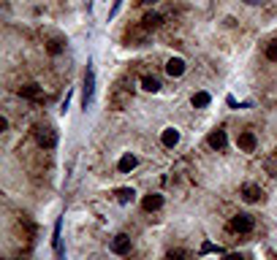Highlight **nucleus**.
I'll return each instance as SVG.
<instances>
[{"mask_svg": "<svg viewBox=\"0 0 277 260\" xmlns=\"http://www.w3.org/2000/svg\"><path fill=\"white\" fill-rule=\"evenodd\" d=\"M131 95H134V87H125V79H120L117 84L112 87V98H109V103H112V108H125L131 103Z\"/></svg>", "mask_w": 277, "mask_h": 260, "instance_id": "nucleus-1", "label": "nucleus"}, {"mask_svg": "<svg viewBox=\"0 0 277 260\" xmlns=\"http://www.w3.org/2000/svg\"><path fill=\"white\" fill-rule=\"evenodd\" d=\"M33 136H36V144L41 149H55V144H57V133L52 125H36L33 128Z\"/></svg>", "mask_w": 277, "mask_h": 260, "instance_id": "nucleus-2", "label": "nucleus"}, {"mask_svg": "<svg viewBox=\"0 0 277 260\" xmlns=\"http://www.w3.org/2000/svg\"><path fill=\"white\" fill-rule=\"evenodd\" d=\"M92 95H95V71H92V65L87 62V71H84V92H82V103L84 108L92 103Z\"/></svg>", "mask_w": 277, "mask_h": 260, "instance_id": "nucleus-3", "label": "nucleus"}, {"mask_svg": "<svg viewBox=\"0 0 277 260\" xmlns=\"http://www.w3.org/2000/svg\"><path fill=\"white\" fill-rule=\"evenodd\" d=\"M147 36H149V30H144L141 25H138V27H128L125 41H128V46H141V44H147Z\"/></svg>", "mask_w": 277, "mask_h": 260, "instance_id": "nucleus-4", "label": "nucleus"}, {"mask_svg": "<svg viewBox=\"0 0 277 260\" xmlns=\"http://www.w3.org/2000/svg\"><path fill=\"white\" fill-rule=\"evenodd\" d=\"M236 147H239L242 152H256V147H258V138H256V133H250V130L239 133V138H236Z\"/></svg>", "mask_w": 277, "mask_h": 260, "instance_id": "nucleus-5", "label": "nucleus"}, {"mask_svg": "<svg viewBox=\"0 0 277 260\" xmlns=\"http://www.w3.org/2000/svg\"><path fill=\"white\" fill-rule=\"evenodd\" d=\"M19 95L27 98V101H33V103H44V90L38 84H22L19 87Z\"/></svg>", "mask_w": 277, "mask_h": 260, "instance_id": "nucleus-6", "label": "nucleus"}, {"mask_svg": "<svg viewBox=\"0 0 277 260\" xmlns=\"http://www.w3.org/2000/svg\"><path fill=\"white\" fill-rule=\"evenodd\" d=\"M112 252L114 255H128L131 252V236H125V233L114 236L112 239Z\"/></svg>", "mask_w": 277, "mask_h": 260, "instance_id": "nucleus-7", "label": "nucleus"}, {"mask_svg": "<svg viewBox=\"0 0 277 260\" xmlns=\"http://www.w3.org/2000/svg\"><path fill=\"white\" fill-rule=\"evenodd\" d=\"M231 228L236 230V233H250L253 230V217L250 214H236L231 219Z\"/></svg>", "mask_w": 277, "mask_h": 260, "instance_id": "nucleus-8", "label": "nucleus"}, {"mask_svg": "<svg viewBox=\"0 0 277 260\" xmlns=\"http://www.w3.org/2000/svg\"><path fill=\"white\" fill-rule=\"evenodd\" d=\"M242 198H245L247 204H258V201L264 198V193H261V187H258V184H250V182H247L245 187H242Z\"/></svg>", "mask_w": 277, "mask_h": 260, "instance_id": "nucleus-9", "label": "nucleus"}, {"mask_svg": "<svg viewBox=\"0 0 277 260\" xmlns=\"http://www.w3.org/2000/svg\"><path fill=\"white\" fill-rule=\"evenodd\" d=\"M160 25H163V16L155 14V11H149V14H144V16H141V27H144V30H149V33L158 30Z\"/></svg>", "mask_w": 277, "mask_h": 260, "instance_id": "nucleus-10", "label": "nucleus"}, {"mask_svg": "<svg viewBox=\"0 0 277 260\" xmlns=\"http://www.w3.org/2000/svg\"><path fill=\"white\" fill-rule=\"evenodd\" d=\"M141 206H144V211H158L160 206H163V195H158V193H149V195H144Z\"/></svg>", "mask_w": 277, "mask_h": 260, "instance_id": "nucleus-11", "label": "nucleus"}, {"mask_svg": "<svg viewBox=\"0 0 277 260\" xmlns=\"http://www.w3.org/2000/svg\"><path fill=\"white\" fill-rule=\"evenodd\" d=\"M166 73H169L171 79L182 76V73H185V60H180V57H171V60L166 62Z\"/></svg>", "mask_w": 277, "mask_h": 260, "instance_id": "nucleus-12", "label": "nucleus"}, {"mask_svg": "<svg viewBox=\"0 0 277 260\" xmlns=\"http://www.w3.org/2000/svg\"><path fill=\"white\" fill-rule=\"evenodd\" d=\"M207 141H209V147H212V149H226V144H228L226 130H212Z\"/></svg>", "mask_w": 277, "mask_h": 260, "instance_id": "nucleus-13", "label": "nucleus"}, {"mask_svg": "<svg viewBox=\"0 0 277 260\" xmlns=\"http://www.w3.org/2000/svg\"><path fill=\"white\" fill-rule=\"evenodd\" d=\"M160 141H163V147H177V144H180V133L174 128H166L160 133Z\"/></svg>", "mask_w": 277, "mask_h": 260, "instance_id": "nucleus-14", "label": "nucleus"}, {"mask_svg": "<svg viewBox=\"0 0 277 260\" xmlns=\"http://www.w3.org/2000/svg\"><path fill=\"white\" fill-rule=\"evenodd\" d=\"M52 244H55V258L57 260H66V255H63V241H60V219L55 222V236H52Z\"/></svg>", "mask_w": 277, "mask_h": 260, "instance_id": "nucleus-15", "label": "nucleus"}, {"mask_svg": "<svg viewBox=\"0 0 277 260\" xmlns=\"http://www.w3.org/2000/svg\"><path fill=\"white\" fill-rule=\"evenodd\" d=\"M136 163H138V160L134 157V155H125V157H120L117 168L123 171V173H128V171H134V168H136Z\"/></svg>", "mask_w": 277, "mask_h": 260, "instance_id": "nucleus-16", "label": "nucleus"}, {"mask_svg": "<svg viewBox=\"0 0 277 260\" xmlns=\"http://www.w3.org/2000/svg\"><path fill=\"white\" fill-rule=\"evenodd\" d=\"M209 101H212V98H209V92H196V95H193V101H190V103H193L196 108H207V106H209Z\"/></svg>", "mask_w": 277, "mask_h": 260, "instance_id": "nucleus-17", "label": "nucleus"}, {"mask_svg": "<svg viewBox=\"0 0 277 260\" xmlns=\"http://www.w3.org/2000/svg\"><path fill=\"white\" fill-rule=\"evenodd\" d=\"M63 49H66V41H63V38H52V41L46 44V52H49V54H60Z\"/></svg>", "mask_w": 277, "mask_h": 260, "instance_id": "nucleus-18", "label": "nucleus"}, {"mask_svg": "<svg viewBox=\"0 0 277 260\" xmlns=\"http://www.w3.org/2000/svg\"><path fill=\"white\" fill-rule=\"evenodd\" d=\"M134 198H136V193L131 187H120L117 190V201H120V204H131Z\"/></svg>", "mask_w": 277, "mask_h": 260, "instance_id": "nucleus-19", "label": "nucleus"}, {"mask_svg": "<svg viewBox=\"0 0 277 260\" xmlns=\"http://www.w3.org/2000/svg\"><path fill=\"white\" fill-rule=\"evenodd\" d=\"M141 87H144L147 92H158V90H160V82H158L155 76H144V79H141Z\"/></svg>", "mask_w": 277, "mask_h": 260, "instance_id": "nucleus-20", "label": "nucleus"}, {"mask_svg": "<svg viewBox=\"0 0 277 260\" xmlns=\"http://www.w3.org/2000/svg\"><path fill=\"white\" fill-rule=\"evenodd\" d=\"M264 168H267L269 176H277V152H275V155H269V157L264 160Z\"/></svg>", "mask_w": 277, "mask_h": 260, "instance_id": "nucleus-21", "label": "nucleus"}, {"mask_svg": "<svg viewBox=\"0 0 277 260\" xmlns=\"http://www.w3.org/2000/svg\"><path fill=\"white\" fill-rule=\"evenodd\" d=\"M267 60H272V62H277V41H272L267 46Z\"/></svg>", "mask_w": 277, "mask_h": 260, "instance_id": "nucleus-22", "label": "nucleus"}, {"mask_svg": "<svg viewBox=\"0 0 277 260\" xmlns=\"http://www.w3.org/2000/svg\"><path fill=\"white\" fill-rule=\"evenodd\" d=\"M166 260H188V255H185L182 250H174V252H169V255H166Z\"/></svg>", "mask_w": 277, "mask_h": 260, "instance_id": "nucleus-23", "label": "nucleus"}, {"mask_svg": "<svg viewBox=\"0 0 277 260\" xmlns=\"http://www.w3.org/2000/svg\"><path fill=\"white\" fill-rule=\"evenodd\" d=\"M120 5H123V0H114V3H112V11H109V19H114V16H117Z\"/></svg>", "mask_w": 277, "mask_h": 260, "instance_id": "nucleus-24", "label": "nucleus"}, {"mask_svg": "<svg viewBox=\"0 0 277 260\" xmlns=\"http://www.w3.org/2000/svg\"><path fill=\"white\" fill-rule=\"evenodd\" d=\"M223 260H242V255H226Z\"/></svg>", "mask_w": 277, "mask_h": 260, "instance_id": "nucleus-25", "label": "nucleus"}, {"mask_svg": "<svg viewBox=\"0 0 277 260\" xmlns=\"http://www.w3.org/2000/svg\"><path fill=\"white\" fill-rule=\"evenodd\" d=\"M136 3H144V5H149V3H158V0H136Z\"/></svg>", "mask_w": 277, "mask_h": 260, "instance_id": "nucleus-26", "label": "nucleus"}, {"mask_svg": "<svg viewBox=\"0 0 277 260\" xmlns=\"http://www.w3.org/2000/svg\"><path fill=\"white\" fill-rule=\"evenodd\" d=\"M245 3H250V5H256V3H261V0H245Z\"/></svg>", "mask_w": 277, "mask_h": 260, "instance_id": "nucleus-27", "label": "nucleus"}]
</instances>
